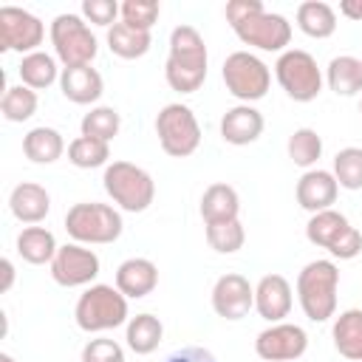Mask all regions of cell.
Instances as JSON below:
<instances>
[{
  "mask_svg": "<svg viewBox=\"0 0 362 362\" xmlns=\"http://www.w3.org/2000/svg\"><path fill=\"white\" fill-rule=\"evenodd\" d=\"M158 286V266L147 257H127L116 269V288L127 300H141Z\"/></svg>",
  "mask_w": 362,
  "mask_h": 362,
  "instance_id": "ac0fdd59",
  "label": "cell"
},
{
  "mask_svg": "<svg viewBox=\"0 0 362 362\" xmlns=\"http://www.w3.org/2000/svg\"><path fill=\"white\" fill-rule=\"evenodd\" d=\"M257 11H263V3H260V0H229L226 8H223L229 25H238V23H243L246 17L257 14Z\"/></svg>",
  "mask_w": 362,
  "mask_h": 362,
  "instance_id": "60d3db41",
  "label": "cell"
},
{
  "mask_svg": "<svg viewBox=\"0 0 362 362\" xmlns=\"http://www.w3.org/2000/svg\"><path fill=\"white\" fill-rule=\"evenodd\" d=\"M0 362H14V356L11 354H0Z\"/></svg>",
  "mask_w": 362,
  "mask_h": 362,
  "instance_id": "f6af8a7d",
  "label": "cell"
},
{
  "mask_svg": "<svg viewBox=\"0 0 362 362\" xmlns=\"http://www.w3.org/2000/svg\"><path fill=\"white\" fill-rule=\"evenodd\" d=\"M23 153L34 164H54L65 153V139L57 127H45V124L31 127L23 136Z\"/></svg>",
  "mask_w": 362,
  "mask_h": 362,
  "instance_id": "603a6c76",
  "label": "cell"
},
{
  "mask_svg": "<svg viewBox=\"0 0 362 362\" xmlns=\"http://www.w3.org/2000/svg\"><path fill=\"white\" fill-rule=\"evenodd\" d=\"M158 14H161V6H158L156 0H124L119 20L127 23L130 28L150 31V28L158 23Z\"/></svg>",
  "mask_w": 362,
  "mask_h": 362,
  "instance_id": "8d00e7d4",
  "label": "cell"
},
{
  "mask_svg": "<svg viewBox=\"0 0 362 362\" xmlns=\"http://www.w3.org/2000/svg\"><path fill=\"white\" fill-rule=\"evenodd\" d=\"M325 82L337 96L362 93V59L351 54H339L325 68Z\"/></svg>",
  "mask_w": 362,
  "mask_h": 362,
  "instance_id": "cb8c5ba5",
  "label": "cell"
},
{
  "mask_svg": "<svg viewBox=\"0 0 362 362\" xmlns=\"http://www.w3.org/2000/svg\"><path fill=\"white\" fill-rule=\"evenodd\" d=\"M57 238L45 226H25L17 235V255L31 266H45L57 255Z\"/></svg>",
  "mask_w": 362,
  "mask_h": 362,
  "instance_id": "d4e9b609",
  "label": "cell"
},
{
  "mask_svg": "<svg viewBox=\"0 0 362 362\" xmlns=\"http://www.w3.org/2000/svg\"><path fill=\"white\" fill-rule=\"evenodd\" d=\"M288 158L297 164V167H305V170H314V164L320 161L322 156V136L314 130V127H297L291 136H288Z\"/></svg>",
  "mask_w": 362,
  "mask_h": 362,
  "instance_id": "d6a6232c",
  "label": "cell"
},
{
  "mask_svg": "<svg viewBox=\"0 0 362 362\" xmlns=\"http://www.w3.org/2000/svg\"><path fill=\"white\" fill-rule=\"evenodd\" d=\"M82 17L90 20L93 25L110 28L122 17V6L116 0H82Z\"/></svg>",
  "mask_w": 362,
  "mask_h": 362,
  "instance_id": "f35d334b",
  "label": "cell"
},
{
  "mask_svg": "<svg viewBox=\"0 0 362 362\" xmlns=\"http://www.w3.org/2000/svg\"><path fill=\"white\" fill-rule=\"evenodd\" d=\"M294 195H297V204L305 212L317 215L322 209H334L337 195H339V184H337V178H334L331 170H320L317 167V170H305L300 175Z\"/></svg>",
  "mask_w": 362,
  "mask_h": 362,
  "instance_id": "2e32d148",
  "label": "cell"
},
{
  "mask_svg": "<svg viewBox=\"0 0 362 362\" xmlns=\"http://www.w3.org/2000/svg\"><path fill=\"white\" fill-rule=\"evenodd\" d=\"M150 45H153L150 31L130 28V25L122 23V20L107 28V48H110L116 57H122V59H139V57H144V54L150 51Z\"/></svg>",
  "mask_w": 362,
  "mask_h": 362,
  "instance_id": "f546056e",
  "label": "cell"
},
{
  "mask_svg": "<svg viewBox=\"0 0 362 362\" xmlns=\"http://www.w3.org/2000/svg\"><path fill=\"white\" fill-rule=\"evenodd\" d=\"M102 187L110 201L124 212H144L156 198L153 175L130 161H110L102 175Z\"/></svg>",
  "mask_w": 362,
  "mask_h": 362,
  "instance_id": "5b68a950",
  "label": "cell"
},
{
  "mask_svg": "<svg viewBox=\"0 0 362 362\" xmlns=\"http://www.w3.org/2000/svg\"><path fill=\"white\" fill-rule=\"evenodd\" d=\"M348 229H351V223H348V218H345L342 212H337V209H322V212H317V215L308 218V223H305V238H308L314 246H320V249H331Z\"/></svg>",
  "mask_w": 362,
  "mask_h": 362,
  "instance_id": "f1b7e54d",
  "label": "cell"
},
{
  "mask_svg": "<svg viewBox=\"0 0 362 362\" xmlns=\"http://www.w3.org/2000/svg\"><path fill=\"white\" fill-rule=\"evenodd\" d=\"M277 85L294 102H314L322 90V71L317 59L303 48H286L274 62Z\"/></svg>",
  "mask_w": 362,
  "mask_h": 362,
  "instance_id": "9c48e42d",
  "label": "cell"
},
{
  "mask_svg": "<svg viewBox=\"0 0 362 362\" xmlns=\"http://www.w3.org/2000/svg\"><path fill=\"white\" fill-rule=\"evenodd\" d=\"M297 28L305 37L325 40L337 31V11L322 0H305L297 6Z\"/></svg>",
  "mask_w": 362,
  "mask_h": 362,
  "instance_id": "484cf974",
  "label": "cell"
},
{
  "mask_svg": "<svg viewBox=\"0 0 362 362\" xmlns=\"http://www.w3.org/2000/svg\"><path fill=\"white\" fill-rule=\"evenodd\" d=\"M68 161L79 170H93V167H107L110 161V144L90 139V136H76L68 144Z\"/></svg>",
  "mask_w": 362,
  "mask_h": 362,
  "instance_id": "836d02e7",
  "label": "cell"
},
{
  "mask_svg": "<svg viewBox=\"0 0 362 362\" xmlns=\"http://www.w3.org/2000/svg\"><path fill=\"white\" fill-rule=\"evenodd\" d=\"M59 90L74 105H93L102 96L105 82H102V74L96 68L76 65V68H62V74H59Z\"/></svg>",
  "mask_w": 362,
  "mask_h": 362,
  "instance_id": "ffe728a7",
  "label": "cell"
},
{
  "mask_svg": "<svg viewBox=\"0 0 362 362\" xmlns=\"http://www.w3.org/2000/svg\"><path fill=\"white\" fill-rule=\"evenodd\" d=\"M206 243L218 255H235L246 243V229L240 218L235 221H221V223H206Z\"/></svg>",
  "mask_w": 362,
  "mask_h": 362,
  "instance_id": "e575fe53",
  "label": "cell"
},
{
  "mask_svg": "<svg viewBox=\"0 0 362 362\" xmlns=\"http://www.w3.org/2000/svg\"><path fill=\"white\" fill-rule=\"evenodd\" d=\"M164 337V325L156 314H136L127 320V328H124V339H127V348L139 356H147L158 348Z\"/></svg>",
  "mask_w": 362,
  "mask_h": 362,
  "instance_id": "83f0119b",
  "label": "cell"
},
{
  "mask_svg": "<svg viewBox=\"0 0 362 362\" xmlns=\"http://www.w3.org/2000/svg\"><path fill=\"white\" fill-rule=\"evenodd\" d=\"M328 252H331V257H337V260H354V257L362 252V232H359L356 226H351Z\"/></svg>",
  "mask_w": 362,
  "mask_h": 362,
  "instance_id": "ab89813d",
  "label": "cell"
},
{
  "mask_svg": "<svg viewBox=\"0 0 362 362\" xmlns=\"http://www.w3.org/2000/svg\"><path fill=\"white\" fill-rule=\"evenodd\" d=\"M82 362H124V348L110 337H96L85 342Z\"/></svg>",
  "mask_w": 362,
  "mask_h": 362,
  "instance_id": "74e56055",
  "label": "cell"
},
{
  "mask_svg": "<svg viewBox=\"0 0 362 362\" xmlns=\"http://www.w3.org/2000/svg\"><path fill=\"white\" fill-rule=\"evenodd\" d=\"M359 113H362V99H359Z\"/></svg>",
  "mask_w": 362,
  "mask_h": 362,
  "instance_id": "bcb514c9",
  "label": "cell"
},
{
  "mask_svg": "<svg viewBox=\"0 0 362 362\" xmlns=\"http://www.w3.org/2000/svg\"><path fill=\"white\" fill-rule=\"evenodd\" d=\"M8 209L20 223L37 226L40 221H45V215L51 212V195L42 184L37 181H23L11 189L8 195Z\"/></svg>",
  "mask_w": 362,
  "mask_h": 362,
  "instance_id": "d6986e66",
  "label": "cell"
},
{
  "mask_svg": "<svg viewBox=\"0 0 362 362\" xmlns=\"http://www.w3.org/2000/svg\"><path fill=\"white\" fill-rule=\"evenodd\" d=\"M331 339L339 356L351 362H362V308L339 311V317L331 325Z\"/></svg>",
  "mask_w": 362,
  "mask_h": 362,
  "instance_id": "7402d4cb",
  "label": "cell"
},
{
  "mask_svg": "<svg viewBox=\"0 0 362 362\" xmlns=\"http://www.w3.org/2000/svg\"><path fill=\"white\" fill-rule=\"evenodd\" d=\"M232 31L238 34V40L243 45H252L257 51H277L283 54L286 45L291 42V23L277 14V11H257L252 17H246L243 23L232 25Z\"/></svg>",
  "mask_w": 362,
  "mask_h": 362,
  "instance_id": "8fae6325",
  "label": "cell"
},
{
  "mask_svg": "<svg viewBox=\"0 0 362 362\" xmlns=\"http://www.w3.org/2000/svg\"><path fill=\"white\" fill-rule=\"evenodd\" d=\"M156 136H158V144L167 156L187 158L201 144V124H198L189 105L170 102L156 116Z\"/></svg>",
  "mask_w": 362,
  "mask_h": 362,
  "instance_id": "ba28073f",
  "label": "cell"
},
{
  "mask_svg": "<svg viewBox=\"0 0 362 362\" xmlns=\"http://www.w3.org/2000/svg\"><path fill=\"white\" fill-rule=\"evenodd\" d=\"M0 269H3V283H0V291H8L14 286V263L8 257L0 260Z\"/></svg>",
  "mask_w": 362,
  "mask_h": 362,
  "instance_id": "ee69618b",
  "label": "cell"
},
{
  "mask_svg": "<svg viewBox=\"0 0 362 362\" xmlns=\"http://www.w3.org/2000/svg\"><path fill=\"white\" fill-rule=\"evenodd\" d=\"M42 40H45V25L37 14L17 6L0 8V51H17L25 57L40 51Z\"/></svg>",
  "mask_w": 362,
  "mask_h": 362,
  "instance_id": "30bf717a",
  "label": "cell"
},
{
  "mask_svg": "<svg viewBox=\"0 0 362 362\" xmlns=\"http://www.w3.org/2000/svg\"><path fill=\"white\" fill-rule=\"evenodd\" d=\"M339 269L334 260H311L297 274V300L311 322H325L337 317Z\"/></svg>",
  "mask_w": 362,
  "mask_h": 362,
  "instance_id": "7a4b0ae2",
  "label": "cell"
},
{
  "mask_svg": "<svg viewBox=\"0 0 362 362\" xmlns=\"http://www.w3.org/2000/svg\"><path fill=\"white\" fill-rule=\"evenodd\" d=\"M266 122L255 105H235L221 116V139L235 147H246L260 139Z\"/></svg>",
  "mask_w": 362,
  "mask_h": 362,
  "instance_id": "e0dca14e",
  "label": "cell"
},
{
  "mask_svg": "<svg viewBox=\"0 0 362 362\" xmlns=\"http://www.w3.org/2000/svg\"><path fill=\"white\" fill-rule=\"evenodd\" d=\"M308 348L305 328L294 322H272L255 339V354L266 362H297Z\"/></svg>",
  "mask_w": 362,
  "mask_h": 362,
  "instance_id": "4fadbf2b",
  "label": "cell"
},
{
  "mask_svg": "<svg viewBox=\"0 0 362 362\" xmlns=\"http://www.w3.org/2000/svg\"><path fill=\"white\" fill-rule=\"evenodd\" d=\"M37 90L25 88L23 82L20 85H8L3 90V99H0V113L6 122H28L34 113H37Z\"/></svg>",
  "mask_w": 362,
  "mask_h": 362,
  "instance_id": "1f68e13d",
  "label": "cell"
},
{
  "mask_svg": "<svg viewBox=\"0 0 362 362\" xmlns=\"http://www.w3.org/2000/svg\"><path fill=\"white\" fill-rule=\"evenodd\" d=\"M51 266V277L54 283L65 286V288H76V286H90L99 277V255L90 246L82 243H65L57 249Z\"/></svg>",
  "mask_w": 362,
  "mask_h": 362,
  "instance_id": "7c38bea8",
  "label": "cell"
},
{
  "mask_svg": "<svg viewBox=\"0 0 362 362\" xmlns=\"http://www.w3.org/2000/svg\"><path fill=\"white\" fill-rule=\"evenodd\" d=\"M255 308V286L240 272H226L212 286V311L223 320H243Z\"/></svg>",
  "mask_w": 362,
  "mask_h": 362,
  "instance_id": "5bb4252c",
  "label": "cell"
},
{
  "mask_svg": "<svg viewBox=\"0 0 362 362\" xmlns=\"http://www.w3.org/2000/svg\"><path fill=\"white\" fill-rule=\"evenodd\" d=\"M240 212V198L232 184L215 181L204 189L201 195V218L204 223H221V221H235Z\"/></svg>",
  "mask_w": 362,
  "mask_h": 362,
  "instance_id": "44dd1931",
  "label": "cell"
},
{
  "mask_svg": "<svg viewBox=\"0 0 362 362\" xmlns=\"http://www.w3.org/2000/svg\"><path fill=\"white\" fill-rule=\"evenodd\" d=\"M339 14L359 23V20H362V0H342V3H339Z\"/></svg>",
  "mask_w": 362,
  "mask_h": 362,
  "instance_id": "7bdbcfd3",
  "label": "cell"
},
{
  "mask_svg": "<svg viewBox=\"0 0 362 362\" xmlns=\"http://www.w3.org/2000/svg\"><path fill=\"white\" fill-rule=\"evenodd\" d=\"M65 232L74 238V243L82 246H102L119 240L124 232L122 212L110 204L99 201H79L65 212Z\"/></svg>",
  "mask_w": 362,
  "mask_h": 362,
  "instance_id": "3957f363",
  "label": "cell"
},
{
  "mask_svg": "<svg viewBox=\"0 0 362 362\" xmlns=\"http://www.w3.org/2000/svg\"><path fill=\"white\" fill-rule=\"evenodd\" d=\"M334 178L342 189H362V147H342L334 156Z\"/></svg>",
  "mask_w": 362,
  "mask_h": 362,
  "instance_id": "d590c367",
  "label": "cell"
},
{
  "mask_svg": "<svg viewBox=\"0 0 362 362\" xmlns=\"http://www.w3.org/2000/svg\"><path fill=\"white\" fill-rule=\"evenodd\" d=\"M17 74H20V82H23L25 88H31V90H45V88H51L54 82H59L62 68L57 65V57H51V54H45V51H34V54H25V57H23Z\"/></svg>",
  "mask_w": 362,
  "mask_h": 362,
  "instance_id": "4316f807",
  "label": "cell"
},
{
  "mask_svg": "<svg viewBox=\"0 0 362 362\" xmlns=\"http://www.w3.org/2000/svg\"><path fill=\"white\" fill-rule=\"evenodd\" d=\"M291 303H294V294H291V283L272 272V274H263L255 286V311L266 320V322H283L291 311Z\"/></svg>",
  "mask_w": 362,
  "mask_h": 362,
  "instance_id": "9a60e30c",
  "label": "cell"
},
{
  "mask_svg": "<svg viewBox=\"0 0 362 362\" xmlns=\"http://www.w3.org/2000/svg\"><path fill=\"white\" fill-rule=\"evenodd\" d=\"M74 317H76V325L88 334H102V331L127 325V320H130L127 297L116 286L93 283L79 294V300L74 305Z\"/></svg>",
  "mask_w": 362,
  "mask_h": 362,
  "instance_id": "277c9868",
  "label": "cell"
},
{
  "mask_svg": "<svg viewBox=\"0 0 362 362\" xmlns=\"http://www.w3.org/2000/svg\"><path fill=\"white\" fill-rule=\"evenodd\" d=\"M119 127H122V116H119L116 107H107V105L90 107L79 122L82 136H90V139H99V141H107V144L119 136Z\"/></svg>",
  "mask_w": 362,
  "mask_h": 362,
  "instance_id": "4dcf8cb0",
  "label": "cell"
},
{
  "mask_svg": "<svg viewBox=\"0 0 362 362\" xmlns=\"http://www.w3.org/2000/svg\"><path fill=\"white\" fill-rule=\"evenodd\" d=\"M221 76H223V85L226 90L240 99V105H252L257 99H263L272 88V71L269 65L255 57L252 51H235L223 59V68H221Z\"/></svg>",
  "mask_w": 362,
  "mask_h": 362,
  "instance_id": "52a82bcc",
  "label": "cell"
},
{
  "mask_svg": "<svg viewBox=\"0 0 362 362\" xmlns=\"http://www.w3.org/2000/svg\"><path fill=\"white\" fill-rule=\"evenodd\" d=\"M167 362H218L212 351L206 348H198V345H189V348H181L175 354L167 356Z\"/></svg>",
  "mask_w": 362,
  "mask_h": 362,
  "instance_id": "b9f144b4",
  "label": "cell"
},
{
  "mask_svg": "<svg viewBox=\"0 0 362 362\" xmlns=\"http://www.w3.org/2000/svg\"><path fill=\"white\" fill-rule=\"evenodd\" d=\"M51 45L54 57L62 62V68H76V65H90L99 54V42L85 23L82 14H57L51 23Z\"/></svg>",
  "mask_w": 362,
  "mask_h": 362,
  "instance_id": "8992f818",
  "label": "cell"
},
{
  "mask_svg": "<svg viewBox=\"0 0 362 362\" xmlns=\"http://www.w3.org/2000/svg\"><path fill=\"white\" fill-rule=\"evenodd\" d=\"M206 42L198 28L181 23L170 31V54L164 62V79L178 93H195L206 79Z\"/></svg>",
  "mask_w": 362,
  "mask_h": 362,
  "instance_id": "6da1fadb",
  "label": "cell"
}]
</instances>
